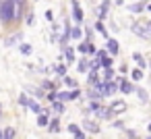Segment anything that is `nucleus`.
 Returning <instances> with one entry per match:
<instances>
[{
	"instance_id": "nucleus-1",
	"label": "nucleus",
	"mask_w": 151,
	"mask_h": 139,
	"mask_svg": "<svg viewBox=\"0 0 151 139\" xmlns=\"http://www.w3.org/2000/svg\"><path fill=\"white\" fill-rule=\"evenodd\" d=\"M23 2H0V21H13L21 17V9Z\"/></svg>"
},
{
	"instance_id": "nucleus-2",
	"label": "nucleus",
	"mask_w": 151,
	"mask_h": 139,
	"mask_svg": "<svg viewBox=\"0 0 151 139\" xmlns=\"http://www.w3.org/2000/svg\"><path fill=\"white\" fill-rule=\"evenodd\" d=\"M130 29L134 33H139L141 38H149L151 40V23H134Z\"/></svg>"
},
{
	"instance_id": "nucleus-3",
	"label": "nucleus",
	"mask_w": 151,
	"mask_h": 139,
	"mask_svg": "<svg viewBox=\"0 0 151 139\" xmlns=\"http://www.w3.org/2000/svg\"><path fill=\"white\" fill-rule=\"evenodd\" d=\"M124 110H126V102L118 100V102H114V104L110 106V116H112V114H122Z\"/></svg>"
},
{
	"instance_id": "nucleus-4",
	"label": "nucleus",
	"mask_w": 151,
	"mask_h": 139,
	"mask_svg": "<svg viewBox=\"0 0 151 139\" xmlns=\"http://www.w3.org/2000/svg\"><path fill=\"white\" fill-rule=\"evenodd\" d=\"M108 7H110L108 2H101V4H99V9L95 11V15H97L99 19H104V17H106V13H108Z\"/></svg>"
},
{
	"instance_id": "nucleus-5",
	"label": "nucleus",
	"mask_w": 151,
	"mask_h": 139,
	"mask_svg": "<svg viewBox=\"0 0 151 139\" xmlns=\"http://www.w3.org/2000/svg\"><path fill=\"white\" fill-rule=\"evenodd\" d=\"M116 93V83H104V96Z\"/></svg>"
},
{
	"instance_id": "nucleus-6",
	"label": "nucleus",
	"mask_w": 151,
	"mask_h": 139,
	"mask_svg": "<svg viewBox=\"0 0 151 139\" xmlns=\"http://www.w3.org/2000/svg\"><path fill=\"white\" fill-rule=\"evenodd\" d=\"M83 127H85L87 131H91V133H97V131H99V127H97L95 122H91V120H85V122H83Z\"/></svg>"
},
{
	"instance_id": "nucleus-7",
	"label": "nucleus",
	"mask_w": 151,
	"mask_h": 139,
	"mask_svg": "<svg viewBox=\"0 0 151 139\" xmlns=\"http://www.w3.org/2000/svg\"><path fill=\"white\" fill-rule=\"evenodd\" d=\"M73 9H75V13H73V15H75V19H77V21H83V11L79 9V4H77V2H73Z\"/></svg>"
},
{
	"instance_id": "nucleus-8",
	"label": "nucleus",
	"mask_w": 151,
	"mask_h": 139,
	"mask_svg": "<svg viewBox=\"0 0 151 139\" xmlns=\"http://www.w3.org/2000/svg\"><path fill=\"white\" fill-rule=\"evenodd\" d=\"M108 50H110L112 54H116V52H118V42H116V40H108Z\"/></svg>"
},
{
	"instance_id": "nucleus-9",
	"label": "nucleus",
	"mask_w": 151,
	"mask_h": 139,
	"mask_svg": "<svg viewBox=\"0 0 151 139\" xmlns=\"http://www.w3.org/2000/svg\"><path fill=\"white\" fill-rule=\"evenodd\" d=\"M132 58L137 60V64H139V69H145V67H147V62H145V58H143L141 54H132Z\"/></svg>"
},
{
	"instance_id": "nucleus-10",
	"label": "nucleus",
	"mask_w": 151,
	"mask_h": 139,
	"mask_svg": "<svg viewBox=\"0 0 151 139\" xmlns=\"http://www.w3.org/2000/svg\"><path fill=\"white\" fill-rule=\"evenodd\" d=\"M145 7H147V4H143V2H134V4H130V11H132V13H141Z\"/></svg>"
},
{
	"instance_id": "nucleus-11",
	"label": "nucleus",
	"mask_w": 151,
	"mask_h": 139,
	"mask_svg": "<svg viewBox=\"0 0 151 139\" xmlns=\"http://www.w3.org/2000/svg\"><path fill=\"white\" fill-rule=\"evenodd\" d=\"M79 50L81 52H93V46L91 44H79Z\"/></svg>"
},
{
	"instance_id": "nucleus-12",
	"label": "nucleus",
	"mask_w": 151,
	"mask_h": 139,
	"mask_svg": "<svg viewBox=\"0 0 151 139\" xmlns=\"http://www.w3.org/2000/svg\"><path fill=\"white\" fill-rule=\"evenodd\" d=\"M132 79H134V81H141V79H143V71H141V69H134V71H132Z\"/></svg>"
},
{
	"instance_id": "nucleus-13",
	"label": "nucleus",
	"mask_w": 151,
	"mask_h": 139,
	"mask_svg": "<svg viewBox=\"0 0 151 139\" xmlns=\"http://www.w3.org/2000/svg\"><path fill=\"white\" fill-rule=\"evenodd\" d=\"M89 83H91V85L99 83V81H97V71H91V73H89Z\"/></svg>"
},
{
	"instance_id": "nucleus-14",
	"label": "nucleus",
	"mask_w": 151,
	"mask_h": 139,
	"mask_svg": "<svg viewBox=\"0 0 151 139\" xmlns=\"http://www.w3.org/2000/svg\"><path fill=\"white\" fill-rule=\"evenodd\" d=\"M29 110H31V112H42V110H40V106H37V102H35V100H29Z\"/></svg>"
},
{
	"instance_id": "nucleus-15",
	"label": "nucleus",
	"mask_w": 151,
	"mask_h": 139,
	"mask_svg": "<svg viewBox=\"0 0 151 139\" xmlns=\"http://www.w3.org/2000/svg\"><path fill=\"white\" fill-rule=\"evenodd\" d=\"M58 129H60V122L54 118V120L50 122V131H52V133H58Z\"/></svg>"
},
{
	"instance_id": "nucleus-16",
	"label": "nucleus",
	"mask_w": 151,
	"mask_h": 139,
	"mask_svg": "<svg viewBox=\"0 0 151 139\" xmlns=\"http://www.w3.org/2000/svg\"><path fill=\"white\" fill-rule=\"evenodd\" d=\"M122 91H124V93H130V91H132V85H130L128 81H122Z\"/></svg>"
},
{
	"instance_id": "nucleus-17",
	"label": "nucleus",
	"mask_w": 151,
	"mask_h": 139,
	"mask_svg": "<svg viewBox=\"0 0 151 139\" xmlns=\"http://www.w3.org/2000/svg\"><path fill=\"white\" fill-rule=\"evenodd\" d=\"M37 125H40V127H46V125H48V116H46V114H42V116L37 118Z\"/></svg>"
},
{
	"instance_id": "nucleus-18",
	"label": "nucleus",
	"mask_w": 151,
	"mask_h": 139,
	"mask_svg": "<svg viewBox=\"0 0 151 139\" xmlns=\"http://www.w3.org/2000/svg\"><path fill=\"white\" fill-rule=\"evenodd\" d=\"M70 35H73L75 40H79V38H81V29H79V27H73V31H70Z\"/></svg>"
},
{
	"instance_id": "nucleus-19",
	"label": "nucleus",
	"mask_w": 151,
	"mask_h": 139,
	"mask_svg": "<svg viewBox=\"0 0 151 139\" xmlns=\"http://www.w3.org/2000/svg\"><path fill=\"white\" fill-rule=\"evenodd\" d=\"M112 79H114V71H112V69H108V71H106V81H108V83H112Z\"/></svg>"
},
{
	"instance_id": "nucleus-20",
	"label": "nucleus",
	"mask_w": 151,
	"mask_h": 139,
	"mask_svg": "<svg viewBox=\"0 0 151 139\" xmlns=\"http://www.w3.org/2000/svg\"><path fill=\"white\" fill-rule=\"evenodd\" d=\"M21 52H23V54H31V46H29V44H23V46H21Z\"/></svg>"
},
{
	"instance_id": "nucleus-21",
	"label": "nucleus",
	"mask_w": 151,
	"mask_h": 139,
	"mask_svg": "<svg viewBox=\"0 0 151 139\" xmlns=\"http://www.w3.org/2000/svg\"><path fill=\"white\" fill-rule=\"evenodd\" d=\"M52 108H54L56 112H62V110H64V106H62V102H54V106H52Z\"/></svg>"
},
{
	"instance_id": "nucleus-22",
	"label": "nucleus",
	"mask_w": 151,
	"mask_h": 139,
	"mask_svg": "<svg viewBox=\"0 0 151 139\" xmlns=\"http://www.w3.org/2000/svg\"><path fill=\"white\" fill-rule=\"evenodd\" d=\"M13 137H15V131L13 129H6L4 131V139H13Z\"/></svg>"
},
{
	"instance_id": "nucleus-23",
	"label": "nucleus",
	"mask_w": 151,
	"mask_h": 139,
	"mask_svg": "<svg viewBox=\"0 0 151 139\" xmlns=\"http://www.w3.org/2000/svg\"><path fill=\"white\" fill-rule=\"evenodd\" d=\"M87 67H89L87 60H81V62H79V71H87Z\"/></svg>"
},
{
	"instance_id": "nucleus-24",
	"label": "nucleus",
	"mask_w": 151,
	"mask_h": 139,
	"mask_svg": "<svg viewBox=\"0 0 151 139\" xmlns=\"http://www.w3.org/2000/svg\"><path fill=\"white\" fill-rule=\"evenodd\" d=\"M95 29H97V31H99V33H106V27H104V25H101V23H99V21H97V23H95Z\"/></svg>"
},
{
	"instance_id": "nucleus-25",
	"label": "nucleus",
	"mask_w": 151,
	"mask_h": 139,
	"mask_svg": "<svg viewBox=\"0 0 151 139\" xmlns=\"http://www.w3.org/2000/svg\"><path fill=\"white\" fill-rule=\"evenodd\" d=\"M101 64H104L106 69H110V67H112V58H106V60H101Z\"/></svg>"
},
{
	"instance_id": "nucleus-26",
	"label": "nucleus",
	"mask_w": 151,
	"mask_h": 139,
	"mask_svg": "<svg viewBox=\"0 0 151 139\" xmlns=\"http://www.w3.org/2000/svg\"><path fill=\"white\" fill-rule=\"evenodd\" d=\"M68 131H70V133H75V135H77V133H79V127H77V125H70V127H68Z\"/></svg>"
},
{
	"instance_id": "nucleus-27",
	"label": "nucleus",
	"mask_w": 151,
	"mask_h": 139,
	"mask_svg": "<svg viewBox=\"0 0 151 139\" xmlns=\"http://www.w3.org/2000/svg\"><path fill=\"white\" fill-rule=\"evenodd\" d=\"M66 58L73 60V50H70V48H66Z\"/></svg>"
},
{
	"instance_id": "nucleus-28",
	"label": "nucleus",
	"mask_w": 151,
	"mask_h": 139,
	"mask_svg": "<svg viewBox=\"0 0 151 139\" xmlns=\"http://www.w3.org/2000/svg\"><path fill=\"white\" fill-rule=\"evenodd\" d=\"M64 83H66V85H70V87L75 85V81H73V79H68V77H64Z\"/></svg>"
},
{
	"instance_id": "nucleus-29",
	"label": "nucleus",
	"mask_w": 151,
	"mask_h": 139,
	"mask_svg": "<svg viewBox=\"0 0 151 139\" xmlns=\"http://www.w3.org/2000/svg\"><path fill=\"white\" fill-rule=\"evenodd\" d=\"M44 89H54V85H52L50 81H46V83H44Z\"/></svg>"
},
{
	"instance_id": "nucleus-30",
	"label": "nucleus",
	"mask_w": 151,
	"mask_h": 139,
	"mask_svg": "<svg viewBox=\"0 0 151 139\" xmlns=\"http://www.w3.org/2000/svg\"><path fill=\"white\" fill-rule=\"evenodd\" d=\"M139 96H141V100H147V93H145L143 89H139Z\"/></svg>"
},
{
	"instance_id": "nucleus-31",
	"label": "nucleus",
	"mask_w": 151,
	"mask_h": 139,
	"mask_svg": "<svg viewBox=\"0 0 151 139\" xmlns=\"http://www.w3.org/2000/svg\"><path fill=\"white\" fill-rule=\"evenodd\" d=\"M75 139H85V135H83V131H79V133L75 135Z\"/></svg>"
},
{
	"instance_id": "nucleus-32",
	"label": "nucleus",
	"mask_w": 151,
	"mask_h": 139,
	"mask_svg": "<svg viewBox=\"0 0 151 139\" xmlns=\"http://www.w3.org/2000/svg\"><path fill=\"white\" fill-rule=\"evenodd\" d=\"M147 11H151V2H149V4H147Z\"/></svg>"
},
{
	"instance_id": "nucleus-33",
	"label": "nucleus",
	"mask_w": 151,
	"mask_h": 139,
	"mask_svg": "<svg viewBox=\"0 0 151 139\" xmlns=\"http://www.w3.org/2000/svg\"><path fill=\"white\" fill-rule=\"evenodd\" d=\"M149 131H151V125H149Z\"/></svg>"
}]
</instances>
